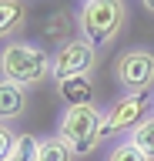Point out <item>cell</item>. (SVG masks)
I'll return each mask as SVG.
<instances>
[{
	"label": "cell",
	"mask_w": 154,
	"mask_h": 161,
	"mask_svg": "<svg viewBox=\"0 0 154 161\" xmlns=\"http://www.w3.org/2000/svg\"><path fill=\"white\" fill-rule=\"evenodd\" d=\"M37 161H77V151H74L61 134H44Z\"/></svg>",
	"instance_id": "10"
},
{
	"label": "cell",
	"mask_w": 154,
	"mask_h": 161,
	"mask_svg": "<svg viewBox=\"0 0 154 161\" xmlns=\"http://www.w3.org/2000/svg\"><path fill=\"white\" fill-rule=\"evenodd\" d=\"M67 27L77 30V17L71 20V14L67 10H57V14H50L47 17V24H44V37H54V47H61V44H67Z\"/></svg>",
	"instance_id": "11"
},
{
	"label": "cell",
	"mask_w": 154,
	"mask_h": 161,
	"mask_svg": "<svg viewBox=\"0 0 154 161\" xmlns=\"http://www.w3.org/2000/svg\"><path fill=\"white\" fill-rule=\"evenodd\" d=\"M101 128H104V111L97 104H71V108L61 111L54 134H61L77 151V158H84V154H91V151H97L104 144Z\"/></svg>",
	"instance_id": "3"
},
{
	"label": "cell",
	"mask_w": 154,
	"mask_h": 161,
	"mask_svg": "<svg viewBox=\"0 0 154 161\" xmlns=\"http://www.w3.org/2000/svg\"><path fill=\"white\" fill-rule=\"evenodd\" d=\"M57 97L64 101V108L71 104H94V77H67V80H54Z\"/></svg>",
	"instance_id": "9"
},
{
	"label": "cell",
	"mask_w": 154,
	"mask_h": 161,
	"mask_svg": "<svg viewBox=\"0 0 154 161\" xmlns=\"http://www.w3.org/2000/svg\"><path fill=\"white\" fill-rule=\"evenodd\" d=\"M37 154H40V138L30 134V131H20L10 154H7V161H37Z\"/></svg>",
	"instance_id": "12"
},
{
	"label": "cell",
	"mask_w": 154,
	"mask_h": 161,
	"mask_svg": "<svg viewBox=\"0 0 154 161\" xmlns=\"http://www.w3.org/2000/svg\"><path fill=\"white\" fill-rule=\"evenodd\" d=\"M151 114H154V97H151Z\"/></svg>",
	"instance_id": "17"
},
{
	"label": "cell",
	"mask_w": 154,
	"mask_h": 161,
	"mask_svg": "<svg viewBox=\"0 0 154 161\" xmlns=\"http://www.w3.org/2000/svg\"><path fill=\"white\" fill-rule=\"evenodd\" d=\"M107 161H151V158H147V154H141L131 141L124 138V141H117V144L107 151Z\"/></svg>",
	"instance_id": "14"
},
{
	"label": "cell",
	"mask_w": 154,
	"mask_h": 161,
	"mask_svg": "<svg viewBox=\"0 0 154 161\" xmlns=\"http://www.w3.org/2000/svg\"><path fill=\"white\" fill-rule=\"evenodd\" d=\"M127 141H131L141 154H147V158L154 161V114H147V118H144L141 124L127 134Z\"/></svg>",
	"instance_id": "13"
},
{
	"label": "cell",
	"mask_w": 154,
	"mask_h": 161,
	"mask_svg": "<svg viewBox=\"0 0 154 161\" xmlns=\"http://www.w3.org/2000/svg\"><path fill=\"white\" fill-rule=\"evenodd\" d=\"M0 77L10 84H20L27 91L40 87V84L54 80V54L44 44L17 37L0 47Z\"/></svg>",
	"instance_id": "1"
},
{
	"label": "cell",
	"mask_w": 154,
	"mask_h": 161,
	"mask_svg": "<svg viewBox=\"0 0 154 161\" xmlns=\"http://www.w3.org/2000/svg\"><path fill=\"white\" fill-rule=\"evenodd\" d=\"M127 27V0H84L77 10V37L91 47H114Z\"/></svg>",
	"instance_id": "2"
},
{
	"label": "cell",
	"mask_w": 154,
	"mask_h": 161,
	"mask_svg": "<svg viewBox=\"0 0 154 161\" xmlns=\"http://www.w3.org/2000/svg\"><path fill=\"white\" fill-rule=\"evenodd\" d=\"M27 27V0H0V47L17 40Z\"/></svg>",
	"instance_id": "8"
},
{
	"label": "cell",
	"mask_w": 154,
	"mask_h": 161,
	"mask_svg": "<svg viewBox=\"0 0 154 161\" xmlns=\"http://www.w3.org/2000/svg\"><path fill=\"white\" fill-rule=\"evenodd\" d=\"M27 87L0 77V124H17L27 118Z\"/></svg>",
	"instance_id": "7"
},
{
	"label": "cell",
	"mask_w": 154,
	"mask_h": 161,
	"mask_svg": "<svg viewBox=\"0 0 154 161\" xmlns=\"http://www.w3.org/2000/svg\"><path fill=\"white\" fill-rule=\"evenodd\" d=\"M137 3H141V7H144V10H147V14L154 17V0H137Z\"/></svg>",
	"instance_id": "16"
},
{
	"label": "cell",
	"mask_w": 154,
	"mask_h": 161,
	"mask_svg": "<svg viewBox=\"0 0 154 161\" xmlns=\"http://www.w3.org/2000/svg\"><path fill=\"white\" fill-rule=\"evenodd\" d=\"M13 141H17V131L10 128V124H0V161H7V154H10Z\"/></svg>",
	"instance_id": "15"
},
{
	"label": "cell",
	"mask_w": 154,
	"mask_h": 161,
	"mask_svg": "<svg viewBox=\"0 0 154 161\" xmlns=\"http://www.w3.org/2000/svg\"><path fill=\"white\" fill-rule=\"evenodd\" d=\"M114 80L124 87V94H147L154 91V50L151 47H127L111 64Z\"/></svg>",
	"instance_id": "4"
},
{
	"label": "cell",
	"mask_w": 154,
	"mask_h": 161,
	"mask_svg": "<svg viewBox=\"0 0 154 161\" xmlns=\"http://www.w3.org/2000/svg\"><path fill=\"white\" fill-rule=\"evenodd\" d=\"M101 57L97 47H91L84 37H71L67 44L54 47V80H67V77H94Z\"/></svg>",
	"instance_id": "5"
},
{
	"label": "cell",
	"mask_w": 154,
	"mask_h": 161,
	"mask_svg": "<svg viewBox=\"0 0 154 161\" xmlns=\"http://www.w3.org/2000/svg\"><path fill=\"white\" fill-rule=\"evenodd\" d=\"M147 114H151V101L144 97V94H121V97L107 108V114H104L101 141L114 138V134H124V138H127Z\"/></svg>",
	"instance_id": "6"
}]
</instances>
